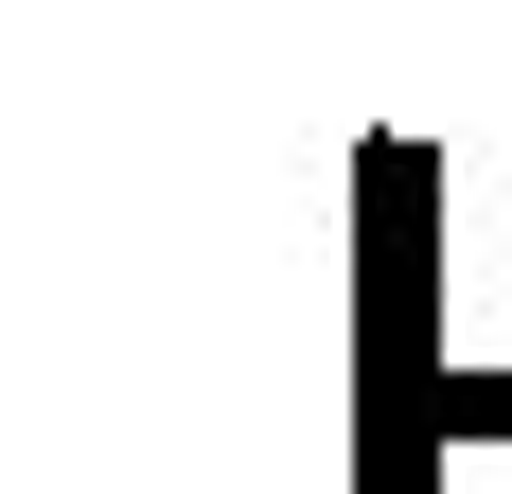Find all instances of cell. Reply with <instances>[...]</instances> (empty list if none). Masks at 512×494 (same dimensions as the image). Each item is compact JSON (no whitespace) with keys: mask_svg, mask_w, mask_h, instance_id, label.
I'll list each match as a JSON object with an SVG mask.
<instances>
[{"mask_svg":"<svg viewBox=\"0 0 512 494\" xmlns=\"http://www.w3.org/2000/svg\"><path fill=\"white\" fill-rule=\"evenodd\" d=\"M442 142L371 124L354 142V494H442Z\"/></svg>","mask_w":512,"mask_h":494,"instance_id":"obj_1","label":"cell"},{"mask_svg":"<svg viewBox=\"0 0 512 494\" xmlns=\"http://www.w3.org/2000/svg\"><path fill=\"white\" fill-rule=\"evenodd\" d=\"M442 442H512V371H460L442 389Z\"/></svg>","mask_w":512,"mask_h":494,"instance_id":"obj_2","label":"cell"}]
</instances>
